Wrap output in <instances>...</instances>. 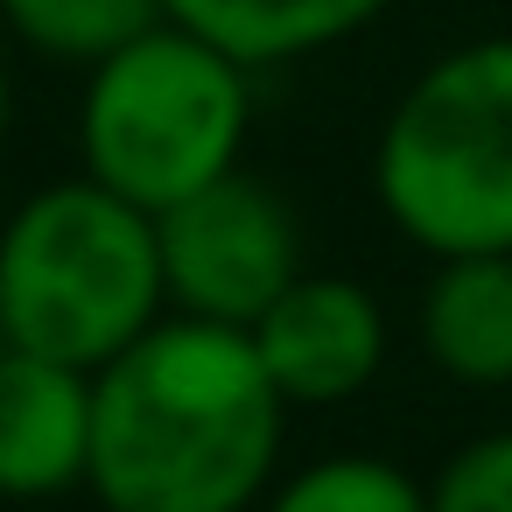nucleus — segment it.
Listing matches in <instances>:
<instances>
[{"mask_svg": "<svg viewBox=\"0 0 512 512\" xmlns=\"http://www.w3.org/2000/svg\"><path fill=\"white\" fill-rule=\"evenodd\" d=\"M288 400L232 323L162 316L92 372L99 512H253L281 470Z\"/></svg>", "mask_w": 512, "mask_h": 512, "instance_id": "1", "label": "nucleus"}, {"mask_svg": "<svg viewBox=\"0 0 512 512\" xmlns=\"http://www.w3.org/2000/svg\"><path fill=\"white\" fill-rule=\"evenodd\" d=\"M162 316L155 218L106 183H50L0 225V330L15 351L106 372Z\"/></svg>", "mask_w": 512, "mask_h": 512, "instance_id": "2", "label": "nucleus"}, {"mask_svg": "<svg viewBox=\"0 0 512 512\" xmlns=\"http://www.w3.org/2000/svg\"><path fill=\"white\" fill-rule=\"evenodd\" d=\"M372 190L428 260L512 253V36L435 57L379 127Z\"/></svg>", "mask_w": 512, "mask_h": 512, "instance_id": "3", "label": "nucleus"}, {"mask_svg": "<svg viewBox=\"0 0 512 512\" xmlns=\"http://www.w3.org/2000/svg\"><path fill=\"white\" fill-rule=\"evenodd\" d=\"M253 127V71L204 36L155 22L85 78L78 155L85 176L148 218L239 169Z\"/></svg>", "mask_w": 512, "mask_h": 512, "instance_id": "4", "label": "nucleus"}, {"mask_svg": "<svg viewBox=\"0 0 512 512\" xmlns=\"http://www.w3.org/2000/svg\"><path fill=\"white\" fill-rule=\"evenodd\" d=\"M155 246H162L169 309L232 330H253L267 302L302 274V225L288 197L246 169L155 211Z\"/></svg>", "mask_w": 512, "mask_h": 512, "instance_id": "5", "label": "nucleus"}, {"mask_svg": "<svg viewBox=\"0 0 512 512\" xmlns=\"http://www.w3.org/2000/svg\"><path fill=\"white\" fill-rule=\"evenodd\" d=\"M246 337L288 407H337L386 365V309L344 274H295Z\"/></svg>", "mask_w": 512, "mask_h": 512, "instance_id": "6", "label": "nucleus"}, {"mask_svg": "<svg viewBox=\"0 0 512 512\" xmlns=\"http://www.w3.org/2000/svg\"><path fill=\"white\" fill-rule=\"evenodd\" d=\"M92 470V372L8 351L0 358V505H43Z\"/></svg>", "mask_w": 512, "mask_h": 512, "instance_id": "7", "label": "nucleus"}, {"mask_svg": "<svg viewBox=\"0 0 512 512\" xmlns=\"http://www.w3.org/2000/svg\"><path fill=\"white\" fill-rule=\"evenodd\" d=\"M421 351L456 386H512V253L435 260L421 288Z\"/></svg>", "mask_w": 512, "mask_h": 512, "instance_id": "8", "label": "nucleus"}, {"mask_svg": "<svg viewBox=\"0 0 512 512\" xmlns=\"http://www.w3.org/2000/svg\"><path fill=\"white\" fill-rule=\"evenodd\" d=\"M169 22L204 36L246 71L316 57L344 36H358L372 15H386V0H162Z\"/></svg>", "mask_w": 512, "mask_h": 512, "instance_id": "9", "label": "nucleus"}, {"mask_svg": "<svg viewBox=\"0 0 512 512\" xmlns=\"http://www.w3.org/2000/svg\"><path fill=\"white\" fill-rule=\"evenodd\" d=\"M0 22L36 57L92 71L134 36H148L155 22H169V8L162 0H0Z\"/></svg>", "mask_w": 512, "mask_h": 512, "instance_id": "10", "label": "nucleus"}, {"mask_svg": "<svg viewBox=\"0 0 512 512\" xmlns=\"http://www.w3.org/2000/svg\"><path fill=\"white\" fill-rule=\"evenodd\" d=\"M267 512H428V484H414L393 456H316L267 491Z\"/></svg>", "mask_w": 512, "mask_h": 512, "instance_id": "11", "label": "nucleus"}, {"mask_svg": "<svg viewBox=\"0 0 512 512\" xmlns=\"http://www.w3.org/2000/svg\"><path fill=\"white\" fill-rule=\"evenodd\" d=\"M428 512H512V428L463 442V449L435 470Z\"/></svg>", "mask_w": 512, "mask_h": 512, "instance_id": "12", "label": "nucleus"}, {"mask_svg": "<svg viewBox=\"0 0 512 512\" xmlns=\"http://www.w3.org/2000/svg\"><path fill=\"white\" fill-rule=\"evenodd\" d=\"M8 120H15V85H8V64H0V148H8Z\"/></svg>", "mask_w": 512, "mask_h": 512, "instance_id": "13", "label": "nucleus"}, {"mask_svg": "<svg viewBox=\"0 0 512 512\" xmlns=\"http://www.w3.org/2000/svg\"><path fill=\"white\" fill-rule=\"evenodd\" d=\"M8 351H15V344H8V330H0V358H8Z\"/></svg>", "mask_w": 512, "mask_h": 512, "instance_id": "14", "label": "nucleus"}, {"mask_svg": "<svg viewBox=\"0 0 512 512\" xmlns=\"http://www.w3.org/2000/svg\"><path fill=\"white\" fill-rule=\"evenodd\" d=\"M0 512H8V505H0Z\"/></svg>", "mask_w": 512, "mask_h": 512, "instance_id": "15", "label": "nucleus"}]
</instances>
